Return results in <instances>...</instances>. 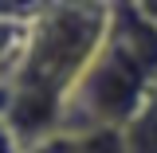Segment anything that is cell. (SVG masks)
Returning a JSON list of instances; mask_svg holds the SVG:
<instances>
[{"label":"cell","mask_w":157,"mask_h":153,"mask_svg":"<svg viewBox=\"0 0 157 153\" xmlns=\"http://www.w3.org/2000/svg\"><path fill=\"white\" fill-rule=\"evenodd\" d=\"M141 8H145V16H149V20L157 24V4H141Z\"/></svg>","instance_id":"obj_6"},{"label":"cell","mask_w":157,"mask_h":153,"mask_svg":"<svg viewBox=\"0 0 157 153\" xmlns=\"http://www.w3.org/2000/svg\"><path fill=\"white\" fill-rule=\"evenodd\" d=\"M126 141H130V153H157V90L141 106V114L126 126Z\"/></svg>","instance_id":"obj_4"},{"label":"cell","mask_w":157,"mask_h":153,"mask_svg":"<svg viewBox=\"0 0 157 153\" xmlns=\"http://www.w3.org/2000/svg\"><path fill=\"white\" fill-rule=\"evenodd\" d=\"M0 153H24V141H20L16 130L8 126V118H0Z\"/></svg>","instance_id":"obj_5"},{"label":"cell","mask_w":157,"mask_h":153,"mask_svg":"<svg viewBox=\"0 0 157 153\" xmlns=\"http://www.w3.org/2000/svg\"><path fill=\"white\" fill-rule=\"evenodd\" d=\"M157 90V24L141 4H110V32L67 102L63 134L126 130Z\"/></svg>","instance_id":"obj_2"},{"label":"cell","mask_w":157,"mask_h":153,"mask_svg":"<svg viewBox=\"0 0 157 153\" xmlns=\"http://www.w3.org/2000/svg\"><path fill=\"white\" fill-rule=\"evenodd\" d=\"M110 32V4H47L28 32V47L12 75L8 126L24 149L63 134L67 102L94 63Z\"/></svg>","instance_id":"obj_1"},{"label":"cell","mask_w":157,"mask_h":153,"mask_svg":"<svg viewBox=\"0 0 157 153\" xmlns=\"http://www.w3.org/2000/svg\"><path fill=\"white\" fill-rule=\"evenodd\" d=\"M36 24V20H32ZM32 24H24V20H8L0 16V78L16 75L20 59H24V47H28V32H32Z\"/></svg>","instance_id":"obj_3"}]
</instances>
